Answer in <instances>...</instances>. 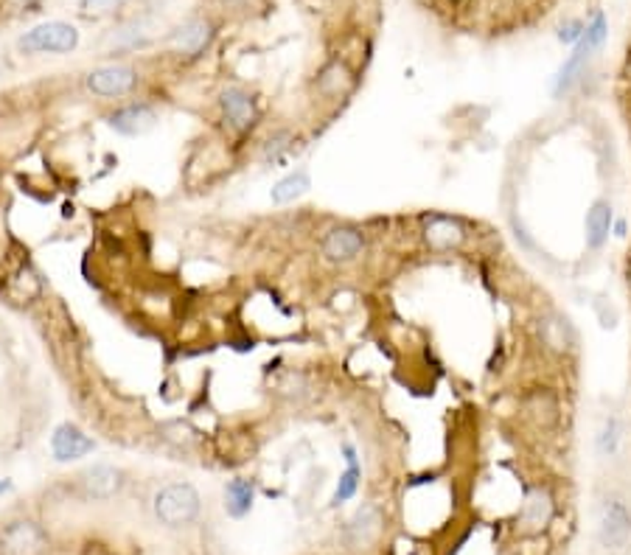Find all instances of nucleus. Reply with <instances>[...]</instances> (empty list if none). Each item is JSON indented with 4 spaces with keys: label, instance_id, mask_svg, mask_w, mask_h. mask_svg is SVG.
Masks as SVG:
<instances>
[{
    "label": "nucleus",
    "instance_id": "f257e3e1",
    "mask_svg": "<svg viewBox=\"0 0 631 555\" xmlns=\"http://www.w3.org/2000/svg\"><path fill=\"white\" fill-rule=\"evenodd\" d=\"M155 516L160 525L165 528H188L196 521L199 508H203V500H199L196 488L188 482H172L163 485L160 491L155 494Z\"/></svg>",
    "mask_w": 631,
    "mask_h": 555
},
{
    "label": "nucleus",
    "instance_id": "f03ea898",
    "mask_svg": "<svg viewBox=\"0 0 631 555\" xmlns=\"http://www.w3.org/2000/svg\"><path fill=\"white\" fill-rule=\"evenodd\" d=\"M606 17L597 12L595 17H592V23L584 28V37L578 40V45H576V51L570 54V59L561 64V71H558V76H556V87H553V93L561 95L564 93H570V87L578 82V76L586 71V62L592 59V54L597 51L604 45V40H606Z\"/></svg>",
    "mask_w": 631,
    "mask_h": 555
},
{
    "label": "nucleus",
    "instance_id": "7ed1b4c3",
    "mask_svg": "<svg viewBox=\"0 0 631 555\" xmlns=\"http://www.w3.org/2000/svg\"><path fill=\"white\" fill-rule=\"evenodd\" d=\"M79 43V31L68 23H43L20 37V51L25 54H68Z\"/></svg>",
    "mask_w": 631,
    "mask_h": 555
},
{
    "label": "nucleus",
    "instance_id": "20e7f679",
    "mask_svg": "<svg viewBox=\"0 0 631 555\" xmlns=\"http://www.w3.org/2000/svg\"><path fill=\"white\" fill-rule=\"evenodd\" d=\"M597 539L606 550H623L631 541V510L620 497H606L597 516Z\"/></svg>",
    "mask_w": 631,
    "mask_h": 555
},
{
    "label": "nucleus",
    "instance_id": "39448f33",
    "mask_svg": "<svg viewBox=\"0 0 631 555\" xmlns=\"http://www.w3.org/2000/svg\"><path fill=\"white\" fill-rule=\"evenodd\" d=\"M48 547L45 530L31 519L9 521L0 533V552L4 555H43Z\"/></svg>",
    "mask_w": 631,
    "mask_h": 555
},
{
    "label": "nucleus",
    "instance_id": "423d86ee",
    "mask_svg": "<svg viewBox=\"0 0 631 555\" xmlns=\"http://www.w3.org/2000/svg\"><path fill=\"white\" fill-rule=\"evenodd\" d=\"M79 482H82V491H85L87 500L105 502V500H113L124 488V474L115 466L95 463V466H90V469H85L79 474Z\"/></svg>",
    "mask_w": 631,
    "mask_h": 555
},
{
    "label": "nucleus",
    "instance_id": "0eeeda50",
    "mask_svg": "<svg viewBox=\"0 0 631 555\" xmlns=\"http://www.w3.org/2000/svg\"><path fill=\"white\" fill-rule=\"evenodd\" d=\"M95 449L93 438H87L76 423H59V427L54 430L51 435V454L54 461L59 463H71V461H79V457L90 454Z\"/></svg>",
    "mask_w": 631,
    "mask_h": 555
},
{
    "label": "nucleus",
    "instance_id": "6e6552de",
    "mask_svg": "<svg viewBox=\"0 0 631 555\" xmlns=\"http://www.w3.org/2000/svg\"><path fill=\"white\" fill-rule=\"evenodd\" d=\"M382 525H385L382 510H379L376 505H371V502L362 505V508L351 516L348 528H346V541H348V547H354V550L371 547V544L379 539Z\"/></svg>",
    "mask_w": 631,
    "mask_h": 555
},
{
    "label": "nucleus",
    "instance_id": "1a4fd4ad",
    "mask_svg": "<svg viewBox=\"0 0 631 555\" xmlns=\"http://www.w3.org/2000/svg\"><path fill=\"white\" fill-rule=\"evenodd\" d=\"M135 82H138L135 71L126 68V64H107V68L90 71V76H87V87L95 95H107V99L129 93L132 87H135Z\"/></svg>",
    "mask_w": 631,
    "mask_h": 555
},
{
    "label": "nucleus",
    "instance_id": "9d476101",
    "mask_svg": "<svg viewBox=\"0 0 631 555\" xmlns=\"http://www.w3.org/2000/svg\"><path fill=\"white\" fill-rule=\"evenodd\" d=\"M365 247V236L356 227H331L323 239V255L335 264H348Z\"/></svg>",
    "mask_w": 631,
    "mask_h": 555
},
{
    "label": "nucleus",
    "instance_id": "9b49d317",
    "mask_svg": "<svg viewBox=\"0 0 631 555\" xmlns=\"http://www.w3.org/2000/svg\"><path fill=\"white\" fill-rule=\"evenodd\" d=\"M463 239H466V231H463V224L457 219L433 216L424 224V242H426L429 250H436V253L457 250L463 244Z\"/></svg>",
    "mask_w": 631,
    "mask_h": 555
},
{
    "label": "nucleus",
    "instance_id": "f8f14e48",
    "mask_svg": "<svg viewBox=\"0 0 631 555\" xmlns=\"http://www.w3.org/2000/svg\"><path fill=\"white\" fill-rule=\"evenodd\" d=\"M155 124H157V113L146 104H129V107L110 115V126L115 129V133L129 135V138L146 135Z\"/></svg>",
    "mask_w": 631,
    "mask_h": 555
},
{
    "label": "nucleus",
    "instance_id": "ddd939ff",
    "mask_svg": "<svg viewBox=\"0 0 631 555\" xmlns=\"http://www.w3.org/2000/svg\"><path fill=\"white\" fill-rule=\"evenodd\" d=\"M553 497L545 491V488H534L527 497H525V505H522V513H519V521L525 530H542L550 525L553 519Z\"/></svg>",
    "mask_w": 631,
    "mask_h": 555
},
{
    "label": "nucleus",
    "instance_id": "4468645a",
    "mask_svg": "<svg viewBox=\"0 0 631 555\" xmlns=\"http://www.w3.org/2000/svg\"><path fill=\"white\" fill-rule=\"evenodd\" d=\"M222 113L230 121V126H236V129H250L255 124L253 99L239 87H227L222 93Z\"/></svg>",
    "mask_w": 631,
    "mask_h": 555
},
{
    "label": "nucleus",
    "instance_id": "2eb2a0df",
    "mask_svg": "<svg viewBox=\"0 0 631 555\" xmlns=\"http://www.w3.org/2000/svg\"><path fill=\"white\" fill-rule=\"evenodd\" d=\"M609 233H612V205L606 200H597L586 211V247L601 250Z\"/></svg>",
    "mask_w": 631,
    "mask_h": 555
},
{
    "label": "nucleus",
    "instance_id": "dca6fc26",
    "mask_svg": "<svg viewBox=\"0 0 631 555\" xmlns=\"http://www.w3.org/2000/svg\"><path fill=\"white\" fill-rule=\"evenodd\" d=\"M539 337L556 353H567L573 348V342H576L570 322L564 317H558V314H547V317L539 320Z\"/></svg>",
    "mask_w": 631,
    "mask_h": 555
},
{
    "label": "nucleus",
    "instance_id": "f3484780",
    "mask_svg": "<svg viewBox=\"0 0 631 555\" xmlns=\"http://www.w3.org/2000/svg\"><path fill=\"white\" fill-rule=\"evenodd\" d=\"M253 497H255V488H253L250 480H245V477L230 480L225 485V510L234 516V519H242V516L250 513Z\"/></svg>",
    "mask_w": 631,
    "mask_h": 555
},
{
    "label": "nucleus",
    "instance_id": "a211bd4d",
    "mask_svg": "<svg viewBox=\"0 0 631 555\" xmlns=\"http://www.w3.org/2000/svg\"><path fill=\"white\" fill-rule=\"evenodd\" d=\"M343 454H346L348 469L340 474V482H337V488H335V497H331V508H337V505L348 502V500L356 494V488H359V477H362V466H359V461H356L354 446H343Z\"/></svg>",
    "mask_w": 631,
    "mask_h": 555
},
{
    "label": "nucleus",
    "instance_id": "6ab92c4d",
    "mask_svg": "<svg viewBox=\"0 0 631 555\" xmlns=\"http://www.w3.org/2000/svg\"><path fill=\"white\" fill-rule=\"evenodd\" d=\"M312 188V180L304 169H297L292 174H286L284 180H278L270 191V197L275 205H286V203H295V200H301L304 193Z\"/></svg>",
    "mask_w": 631,
    "mask_h": 555
},
{
    "label": "nucleus",
    "instance_id": "aec40b11",
    "mask_svg": "<svg viewBox=\"0 0 631 555\" xmlns=\"http://www.w3.org/2000/svg\"><path fill=\"white\" fill-rule=\"evenodd\" d=\"M623 441V427H620V418L617 415H606L601 430H597V454L601 457H615Z\"/></svg>",
    "mask_w": 631,
    "mask_h": 555
},
{
    "label": "nucleus",
    "instance_id": "412c9836",
    "mask_svg": "<svg viewBox=\"0 0 631 555\" xmlns=\"http://www.w3.org/2000/svg\"><path fill=\"white\" fill-rule=\"evenodd\" d=\"M317 87H320L323 95H343V93L351 87V74H348V68H346V64H340V62H331L328 68L320 74Z\"/></svg>",
    "mask_w": 631,
    "mask_h": 555
},
{
    "label": "nucleus",
    "instance_id": "4be33fe9",
    "mask_svg": "<svg viewBox=\"0 0 631 555\" xmlns=\"http://www.w3.org/2000/svg\"><path fill=\"white\" fill-rule=\"evenodd\" d=\"M556 399L550 393H534L527 399V412L536 418V423H542V427H550V423L556 421Z\"/></svg>",
    "mask_w": 631,
    "mask_h": 555
},
{
    "label": "nucleus",
    "instance_id": "5701e85b",
    "mask_svg": "<svg viewBox=\"0 0 631 555\" xmlns=\"http://www.w3.org/2000/svg\"><path fill=\"white\" fill-rule=\"evenodd\" d=\"M208 25L205 23H191L188 28H183V35H180V45L188 51V54H196L199 48H203L208 43Z\"/></svg>",
    "mask_w": 631,
    "mask_h": 555
},
{
    "label": "nucleus",
    "instance_id": "b1692460",
    "mask_svg": "<svg viewBox=\"0 0 631 555\" xmlns=\"http://www.w3.org/2000/svg\"><path fill=\"white\" fill-rule=\"evenodd\" d=\"M289 141H292L289 133H278L275 138H270L267 146H264V160H267V163H278L289 152Z\"/></svg>",
    "mask_w": 631,
    "mask_h": 555
},
{
    "label": "nucleus",
    "instance_id": "393cba45",
    "mask_svg": "<svg viewBox=\"0 0 631 555\" xmlns=\"http://www.w3.org/2000/svg\"><path fill=\"white\" fill-rule=\"evenodd\" d=\"M584 28H586V25H584L581 20H567V23L561 25V31H558V40L567 43V45H570V43H578V40L584 37Z\"/></svg>",
    "mask_w": 631,
    "mask_h": 555
},
{
    "label": "nucleus",
    "instance_id": "a878e982",
    "mask_svg": "<svg viewBox=\"0 0 631 555\" xmlns=\"http://www.w3.org/2000/svg\"><path fill=\"white\" fill-rule=\"evenodd\" d=\"M82 4H85V9H87V12H93V9H105V6H110L113 0H82Z\"/></svg>",
    "mask_w": 631,
    "mask_h": 555
},
{
    "label": "nucleus",
    "instance_id": "bb28decb",
    "mask_svg": "<svg viewBox=\"0 0 631 555\" xmlns=\"http://www.w3.org/2000/svg\"><path fill=\"white\" fill-rule=\"evenodd\" d=\"M9 488H12V482H9V480H0V494L9 491Z\"/></svg>",
    "mask_w": 631,
    "mask_h": 555
},
{
    "label": "nucleus",
    "instance_id": "cd10ccee",
    "mask_svg": "<svg viewBox=\"0 0 631 555\" xmlns=\"http://www.w3.org/2000/svg\"><path fill=\"white\" fill-rule=\"evenodd\" d=\"M617 236H626V222H617Z\"/></svg>",
    "mask_w": 631,
    "mask_h": 555
}]
</instances>
